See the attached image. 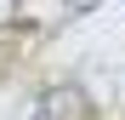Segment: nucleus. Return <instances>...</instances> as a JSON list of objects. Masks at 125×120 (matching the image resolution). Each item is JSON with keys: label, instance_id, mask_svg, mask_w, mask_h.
<instances>
[{"label": "nucleus", "instance_id": "1", "mask_svg": "<svg viewBox=\"0 0 125 120\" xmlns=\"http://www.w3.org/2000/svg\"><path fill=\"white\" fill-rule=\"evenodd\" d=\"M34 120H91V97L74 80H57L34 97Z\"/></svg>", "mask_w": 125, "mask_h": 120}, {"label": "nucleus", "instance_id": "2", "mask_svg": "<svg viewBox=\"0 0 125 120\" xmlns=\"http://www.w3.org/2000/svg\"><path fill=\"white\" fill-rule=\"evenodd\" d=\"M23 23V0H0V29H17Z\"/></svg>", "mask_w": 125, "mask_h": 120}, {"label": "nucleus", "instance_id": "3", "mask_svg": "<svg viewBox=\"0 0 125 120\" xmlns=\"http://www.w3.org/2000/svg\"><path fill=\"white\" fill-rule=\"evenodd\" d=\"M62 6H68V12H91L97 0H62Z\"/></svg>", "mask_w": 125, "mask_h": 120}]
</instances>
